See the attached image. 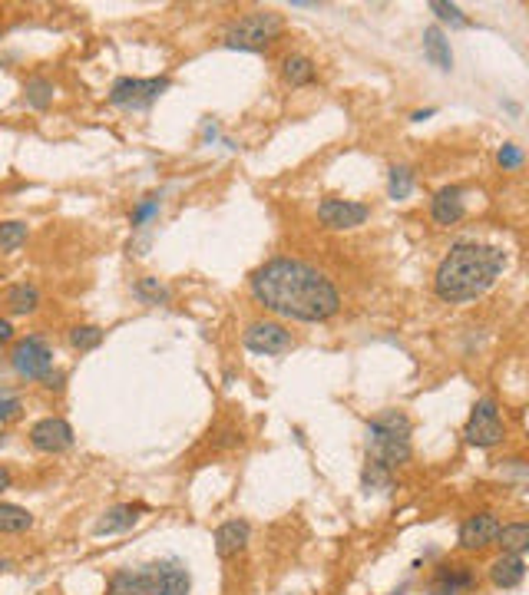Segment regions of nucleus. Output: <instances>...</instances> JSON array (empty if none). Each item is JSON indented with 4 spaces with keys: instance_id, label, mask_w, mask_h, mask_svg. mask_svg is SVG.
I'll use <instances>...</instances> for the list:
<instances>
[{
    "instance_id": "nucleus-1",
    "label": "nucleus",
    "mask_w": 529,
    "mask_h": 595,
    "mask_svg": "<svg viewBox=\"0 0 529 595\" xmlns=\"http://www.w3.org/2000/svg\"><path fill=\"white\" fill-rule=\"evenodd\" d=\"M252 294L269 311L292 321H328L341 308V294L328 275L298 258H271L252 275Z\"/></svg>"
},
{
    "instance_id": "nucleus-2",
    "label": "nucleus",
    "mask_w": 529,
    "mask_h": 595,
    "mask_svg": "<svg viewBox=\"0 0 529 595\" xmlns=\"http://www.w3.org/2000/svg\"><path fill=\"white\" fill-rule=\"evenodd\" d=\"M503 269V248L480 245V242H457L437 265L434 292L444 302H470V298H480L500 278Z\"/></svg>"
},
{
    "instance_id": "nucleus-3",
    "label": "nucleus",
    "mask_w": 529,
    "mask_h": 595,
    "mask_svg": "<svg viewBox=\"0 0 529 595\" xmlns=\"http://www.w3.org/2000/svg\"><path fill=\"white\" fill-rule=\"evenodd\" d=\"M367 454L377 467L394 470L411 460V421L400 410H388L367 423Z\"/></svg>"
},
{
    "instance_id": "nucleus-4",
    "label": "nucleus",
    "mask_w": 529,
    "mask_h": 595,
    "mask_svg": "<svg viewBox=\"0 0 529 595\" xmlns=\"http://www.w3.org/2000/svg\"><path fill=\"white\" fill-rule=\"evenodd\" d=\"M282 34V17L275 11H255L242 17L238 24L228 27L225 34V47H236V50H265Z\"/></svg>"
},
{
    "instance_id": "nucleus-5",
    "label": "nucleus",
    "mask_w": 529,
    "mask_h": 595,
    "mask_svg": "<svg viewBox=\"0 0 529 595\" xmlns=\"http://www.w3.org/2000/svg\"><path fill=\"white\" fill-rule=\"evenodd\" d=\"M11 364L13 371L20 374V377H27V381H44L53 371V350H50V344L44 338L30 334V338L13 344Z\"/></svg>"
},
{
    "instance_id": "nucleus-6",
    "label": "nucleus",
    "mask_w": 529,
    "mask_h": 595,
    "mask_svg": "<svg viewBox=\"0 0 529 595\" xmlns=\"http://www.w3.org/2000/svg\"><path fill=\"white\" fill-rule=\"evenodd\" d=\"M463 437H467V444L473 446H496L500 440L506 437V427H503V417H500V407H496V400H477V407L470 410V421L463 427Z\"/></svg>"
},
{
    "instance_id": "nucleus-7",
    "label": "nucleus",
    "mask_w": 529,
    "mask_h": 595,
    "mask_svg": "<svg viewBox=\"0 0 529 595\" xmlns=\"http://www.w3.org/2000/svg\"><path fill=\"white\" fill-rule=\"evenodd\" d=\"M165 90H169V80H165V76H156V80H132V76H123V80L113 83L109 103L123 106V109H146V106L156 103Z\"/></svg>"
},
{
    "instance_id": "nucleus-8",
    "label": "nucleus",
    "mask_w": 529,
    "mask_h": 595,
    "mask_svg": "<svg viewBox=\"0 0 529 595\" xmlns=\"http://www.w3.org/2000/svg\"><path fill=\"white\" fill-rule=\"evenodd\" d=\"M242 344L255 354H285L294 348V338L288 327H282L278 321H255L248 325V331L242 334Z\"/></svg>"
},
{
    "instance_id": "nucleus-9",
    "label": "nucleus",
    "mask_w": 529,
    "mask_h": 595,
    "mask_svg": "<svg viewBox=\"0 0 529 595\" xmlns=\"http://www.w3.org/2000/svg\"><path fill=\"white\" fill-rule=\"evenodd\" d=\"M371 209L361 205V202H351V198H325L317 205V219L334 229V232H344V229H357V225L367 222Z\"/></svg>"
},
{
    "instance_id": "nucleus-10",
    "label": "nucleus",
    "mask_w": 529,
    "mask_h": 595,
    "mask_svg": "<svg viewBox=\"0 0 529 595\" xmlns=\"http://www.w3.org/2000/svg\"><path fill=\"white\" fill-rule=\"evenodd\" d=\"M30 444L40 454H63L73 446V427L63 417H44L30 427Z\"/></svg>"
},
{
    "instance_id": "nucleus-11",
    "label": "nucleus",
    "mask_w": 529,
    "mask_h": 595,
    "mask_svg": "<svg viewBox=\"0 0 529 595\" xmlns=\"http://www.w3.org/2000/svg\"><path fill=\"white\" fill-rule=\"evenodd\" d=\"M106 595H163L159 592V569L156 566H146V569H126L116 572L109 579V589Z\"/></svg>"
},
{
    "instance_id": "nucleus-12",
    "label": "nucleus",
    "mask_w": 529,
    "mask_h": 595,
    "mask_svg": "<svg viewBox=\"0 0 529 595\" xmlns=\"http://www.w3.org/2000/svg\"><path fill=\"white\" fill-rule=\"evenodd\" d=\"M496 533H500V519L493 513H477L460 526V546L470 549V552L473 549H486L496 543Z\"/></svg>"
},
{
    "instance_id": "nucleus-13",
    "label": "nucleus",
    "mask_w": 529,
    "mask_h": 595,
    "mask_svg": "<svg viewBox=\"0 0 529 595\" xmlns=\"http://www.w3.org/2000/svg\"><path fill=\"white\" fill-rule=\"evenodd\" d=\"M248 536H252V526L242 523V519H232V523H222L215 529V552L222 559H232L242 549L248 546Z\"/></svg>"
},
{
    "instance_id": "nucleus-14",
    "label": "nucleus",
    "mask_w": 529,
    "mask_h": 595,
    "mask_svg": "<svg viewBox=\"0 0 529 595\" xmlns=\"http://www.w3.org/2000/svg\"><path fill=\"white\" fill-rule=\"evenodd\" d=\"M430 215H434L437 225H453L463 219V189L460 186H447L440 189L430 202Z\"/></svg>"
},
{
    "instance_id": "nucleus-15",
    "label": "nucleus",
    "mask_w": 529,
    "mask_h": 595,
    "mask_svg": "<svg viewBox=\"0 0 529 595\" xmlns=\"http://www.w3.org/2000/svg\"><path fill=\"white\" fill-rule=\"evenodd\" d=\"M477 583L470 566H440L430 585V595H457L460 589H470Z\"/></svg>"
},
{
    "instance_id": "nucleus-16",
    "label": "nucleus",
    "mask_w": 529,
    "mask_h": 595,
    "mask_svg": "<svg viewBox=\"0 0 529 595\" xmlns=\"http://www.w3.org/2000/svg\"><path fill=\"white\" fill-rule=\"evenodd\" d=\"M523 575H526V562H523V556H509V552H503V556L490 566V579H493V585H500V589H513V585H519L523 583Z\"/></svg>"
},
{
    "instance_id": "nucleus-17",
    "label": "nucleus",
    "mask_w": 529,
    "mask_h": 595,
    "mask_svg": "<svg viewBox=\"0 0 529 595\" xmlns=\"http://www.w3.org/2000/svg\"><path fill=\"white\" fill-rule=\"evenodd\" d=\"M423 53H427V60L434 63V67H440V70H453V53H450V40L437 27H427L423 30Z\"/></svg>"
},
{
    "instance_id": "nucleus-18",
    "label": "nucleus",
    "mask_w": 529,
    "mask_h": 595,
    "mask_svg": "<svg viewBox=\"0 0 529 595\" xmlns=\"http://www.w3.org/2000/svg\"><path fill=\"white\" fill-rule=\"evenodd\" d=\"M4 304H7V311L11 315H34L36 308H40V292H36V285H13L7 288L4 294Z\"/></svg>"
},
{
    "instance_id": "nucleus-19",
    "label": "nucleus",
    "mask_w": 529,
    "mask_h": 595,
    "mask_svg": "<svg viewBox=\"0 0 529 595\" xmlns=\"http://www.w3.org/2000/svg\"><path fill=\"white\" fill-rule=\"evenodd\" d=\"M159 569V592L163 595H188L192 583H188V572L179 566V562H156Z\"/></svg>"
},
{
    "instance_id": "nucleus-20",
    "label": "nucleus",
    "mask_w": 529,
    "mask_h": 595,
    "mask_svg": "<svg viewBox=\"0 0 529 595\" xmlns=\"http://www.w3.org/2000/svg\"><path fill=\"white\" fill-rule=\"evenodd\" d=\"M140 510L142 506H113L109 513L96 523V536H106V533H123V529H130L136 519H140Z\"/></svg>"
},
{
    "instance_id": "nucleus-21",
    "label": "nucleus",
    "mask_w": 529,
    "mask_h": 595,
    "mask_svg": "<svg viewBox=\"0 0 529 595\" xmlns=\"http://www.w3.org/2000/svg\"><path fill=\"white\" fill-rule=\"evenodd\" d=\"M496 543H500V546H503V552H509V556H523V552H526V546H529V526L526 523L500 526Z\"/></svg>"
},
{
    "instance_id": "nucleus-22",
    "label": "nucleus",
    "mask_w": 529,
    "mask_h": 595,
    "mask_svg": "<svg viewBox=\"0 0 529 595\" xmlns=\"http://www.w3.org/2000/svg\"><path fill=\"white\" fill-rule=\"evenodd\" d=\"M34 526V516L17 503H0V533H24Z\"/></svg>"
},
{
    "instance_id": "nucleus-23",
    "label": "nucleus",
    "mask_w": 529,
    "mask_h": 595,
    "mask_svg": "<svg viewBox=\"0 0 529 595\" xmlns=\"http://www.w3.org/2000/svg\"><path fill=\"white\" fill-rule=\"evenodd\" d=\"M53 83L47 80V76H30V80L24 83V100L27 106H34V109H47L50 103H53Z\"/></svg>"
},
{
    "instance_id": "nucleus-24",
    "label": "nucleus",
    "mask_w": 529,
    "mask_h": 595,
    "mask_svg": "<svg viewBox=\"0 0 529 595\" xmlns=\"http://www.w3.org/2000/svg\"><path fill=\"white\" fill-rule=\"evenodd\" d=\"M282 73L292 86H308V83L315 80V63L308 57H298V53H294V57H285Z\"/></svg>"
},
{
    "instance_id": "nucleus-25",
    "label": "nucleus",
    "mask_w": 529,
    "mask_h": 595,
    "mask_svg": "<svg viewBox=\"0 0 529 595\" xmlns=\"http://www.w3.org/2000/svg\"><path fill=\"white\" fill-rule=\"evenodd\" d=\"M27 229L24 222H0V255H13V252H20L27 242Z\"/></svg>"
},
{
    "instance_id": "nucleus-26",
    "label": "nucleus",
    "mask_w": 529,
    "mask_h": 595,
    "mask_svg": "<svg viewBox=\"0 0 529 595\" xmlns=\"http://www.w3.org/2000/svg\"><path fill=\"white\" fill-rule=\"evenodd\" d=\"M390 198H407L413 192V169L411 165H394L388 179Z\"/></svg>"
},
{
    "instance_id": "nucleus-27",
    "label": "nucleus",
    "mask_w": 529,
    "mask_h": 595,
    "mask_svg": "<svg viewBox=\"0 0 529 595\" xmlns=\"http://www.w3.org/2000/svg\"><path fill=\"white\" fill-rule=\"evenodd\" d=\"M132 292H136V298H140V302H146V304L169 302V288H165V285H159V278H140Z\"/></svg>"
},
{
    "instance_id": "nucleus-28",
    "label": "nucleus",
    "mask_w": 529,
    "mask_h": 595,
    "mask_svg": "<svg viewBox=\"0 0 529 595\" xmlns=\"http://www.w3.org/2000/svg\"><path fill=\"white\" fill-rule=\"evenodd\" d=\"M70 344L76 350H93L103 344V331L93 325H83V327H73L70 331Z\"/></svg>"
},
{
    "instance_id": "nucleus-29",
    "label": "nucleus",
    "mask_w": 529,
    "mask_h": 595,
    "mask_svg": "<svg viewBox=\"0 0 529 595\" xmlns=\"http://www.w3.org/2000/svg\"><path fill=\"white\" fill-rule=\"evenodd\" d=\"M430 11L440 17V20H447V24H453V27H467V17L460 13V7L457 4H444V0H434L430 4Z\"/></svg>"
},
{
    "instance_id": "nucleus-30",
    "label": "nucleus",
    "mask_w": 529,
    "mask_h": 595,
    "mask_svg": "<svg viewBox=\"0 0 529 595\" xmlns=\"http://www.w3.org/2000/svg\"><path fill=\"white\" fill-rule=\"evenodd\" d=\"M365 486H367V490H374V486H381V490H390V470L371 463V467L365 470Z\"/></svg>"
},
{
    "instance_id": "nucleus-31",
    "label": "nucleus",
    "mask_w": 529,
    "mask_h": 595,
    "mask_svg": "<svg viewBox=\"0 0 529 595\" xmlns=\"http://www.w3.org/2000/svg\"><path fill=\"white\" fill-rule=\"evenodd\" d=\"M156 212H159V198H156V196L142 198L140 205H136V212H132L130 222H132V225H142V222H146V219H153Z\"/></svg>"
},
{
    "instance_id": "nucleus-32",
    "label": "nucleus",
    "mask_w": 529,
    "mask_h": 595,
    "mask_svg": "<svg viewBox=\"0 0 529 595\" xmlns=\"http://www.w3.org/2000/svg\"><path fill=\"white\" fill-rule=\"evenodd\" d=\"M496 159H500V165H503V169H519V165H523V149H519V146H513V142H506Z\"/></svg>"
},
{
    "instance_id": "nucleus-33",
    "label": "nucleus",
    "mask_w": 529,
    "mask_h": 595,
    "mask_svg": "<svg viewBox=\"0 0 529 595\" xmlns=\"http://www.w3.org/2000/svg\"><path fill=\"white\" fill-rule=\"evenodd\" d=\"M20 407H24V404H20L17 397H4V400H0V423L11 421V417H17V414H20Z\"/></svg>"
},
{
    "instance_id": "nucleus-34",
    "label": "nucleus",
    "mask_w": 529,
    "mask_h": 595,
    "mask_svg": "<svg viewBox=\"0 0 529 595\" xmlns=\"http://www.w3.org/2000/svg\"><path fill=\"white\" fill-rule=\"evenodd\" d=\"M11 338H13V325L7 318H0V344H7Z\"/></svg>"
},
{
    "instance_id": "nucleus-35",
    "label": "nucleus",
    "mask_w": 529,
    "mask_h": 595,
    "mask_svg": "<svg viewBox=\"0 0 529 595\" xmlns=\"http://www.w3.org/2000/svg\"><path fill=\"white\" fill-rule=\"evenodd\" d=\"M7 486H11V470H7V467H0V493L7 490Z\"/></svg>"
},
{
    "instance_id": "nucleus-36",
    "label": "nucleus",
    "mask_w": 529,
    "mask_h": 595,
    "mask_svg": "<svg viewBox=\"0 0 529 595\" xmlns=\"http://www.w3.org/2000/svg\"><path fill=\"white\" fill-rule=\"evenodd\" d=\"M427 117H434V109H423V113H413V119H417V123H423V119Z\"/></svg>"
},
{
    "instance_id": "nucleus-37",
    "label": "nucleus",
    "mask_w": 529,
    "mask_h": 595,
    "mask_svg": "<svg viewBox=\"0 0 529 595\" xmlns=\"http://www.w3.org/2000/svg\"><path fill=\"white\" fill-rule=\"evenodd\" d=\"M4 444H7V437H4V433H0V446H4Z\"/></svg>"
},
{
    "instance_id": "nucleus-38",
    "label": "nucleus",
    "mask_w": 529,
    "mask_h": 595,
    "mask_svg": "<svg viewBox=\"0 0 529 595\" xmlns=\"http://www.w3.org/2000/svg\"><path fill=\"white\" fill-rule=\"evenodd\" d=\"M0 34H4V30H0Z\"/></svg>"
}]
</instances>
